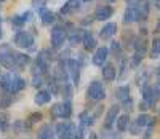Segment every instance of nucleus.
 Returning <instances> with one entry per match:
<instances>
[{"label": "nucleus", "instance_id": "obj_45", "mask_svg": "<svg viewBox=\"0 0 160 139\" xmlns=\"http://www.w3.org/2000/svg\"><path fill=\"white\" fill-rule=\"evenodd\" d=\"M108 2H109V3H112V2H115V0H108Z\"/></svg>", "mask_w": 160, "mask_h": 139}, {"label": "nucleus", "instance_id": "obj_7", "mask_svg": "<svg viewBox=\"0 0 160 139\" xmlns=\"http://www.w3.org/2000/svg\"><path fill=\"white\" fill-rule=\"evenodd\" d=\"M66 66H68V72L71 77V82L74 85H78L80 80V62L77 59H66Z\"/></svg>", "mask_w": 160, "mask_h": 139}, {"label": "nucleus", "instance_id": "obj_27", "mask_svg": "<svg viewBox=\"0 0 160 139\" xmlns=\"http://www.w3.org/2000/svg\"><path fill=\"white\" fill-rule=\"evenodd\" d=\"M115 94H117V98L122 101V102L127 101V99H130V87H127V85L118 87V88L115 90Z\"/></svg>", "mask_w": 160, "mask_h": 139}, {"label": "nucleus", "instance_id": "obj_46", "mask_svg": "<svg viewBox=\"0 0 160 139\" xmlns=\"http://www.w3.org/2000/svg\"><path fill=\"white\" fill-rule=\"evenodd\" d=\"M83 2H91V0H83Z\"/></svg>", "mask_w": 160, "mask_h": 139}, {"label": "nucleus", "instance_id": "obj_33", "mask_svg": "<svg viewBox=\"0 0 160 139\" xmlns=\"http://www.w3.org/2000/svg\"><path fill=\"white\" fill-rule=\"evenodd\" d=\"M11 102H13L11 93H5V94L2 96V99H0V107H2V109H7Z\"/></svg>", "mask_w": 160, "mask_h": 139}, {"label": "nucleus", "instance_id": "obj_15", "mask_svg": "<svg viewBox=\"0 0 160 139\" xmlns=\"http://www.w3.org/2000/svg\"><path fill=\"white\" fill-rule=\"evenodd\" d=\"M117 32V24L115 22H108L102 29L99 31V37L102 38V40H108V38H111L114 34Z\"/></svg>", "mask_w": 160, "mask_h": 139}, {"label": "nucleus", "instance_id": "obj_24", "mask_svg": "<svg viewBox=\"0 0 160 139\" xmlns=\"http://www.w3.org/2000/svg\"><path fill=\"white\" fill-rule=\"evenodd\" d=\"M15 59H16V69H19V71L31 62V58L28 56V54H22V53H16Z\"/></svg>", "mask_w": 160, "mask_h": 139}, {"label": "nucleus", "instance_id": "obj_49", "mask_svg": "<svg viewBox=\"0 0 160 139\" xmlns=\"http://www.w3.org/2000/svg\"><path fill=\"white\" fill-rule=\"evenodd\" d=\"M0 2H2V0H0Z\"/></svg>", "mask_w": 160, "mask_h": 139}, {"label": "nucleus", "instance_id": "obj_30", "mask_svg": "<svg viewBox=\"0 0 160 139\" xmlns=\"http://www.w3.org/2000/svg\"><path fill=\"white\" fill-rule=\"evenodd\" d=\"M61 94L64 96L66 99H71L72 98V85H71L69 82L61 83Z\"/></svg>", "mask_w": 160, "mask_h": 139}, {"label": "nucleus", "instance_id": "obj_50", "mask_svg": "<svg viewBox=\"0 0 160 139\" xmlns=\"http://www.w3.org/2000/svg\"><path fill=\"white\" fill-rule=\"evenodd\" d=\"M155 2H157V0H155Z\"/></svg>", "mask_w": 160, "mask_h": 139}, {"label": "nucleus", "instance_id": "obj_16", "mask_svg": "<svg viewBox=\"0 0 160 139\" xmlns=\"http://www.w3.org/2000/svg\"><path fill=\"white\" fill-rule=\"evenodd\" d=\"M136 21H139L138 10L136 8H131V7H127V10L123 13V22L125 24H131V22H136Z\"/></svg>", "mask_w": 160, "mask_h": 139}, {"label": "nucleus", "instance_id": "obj_44", "mask_svg": "<svg viewBox=\"0 0 160 139\" xmlns=\"http://www.w3.org/2000/svg\"><path fill=\"white\" fill-rule=\"evenodd\" d=\"M155 7H157V8L160 10V0H157V5H155Z\"/></svg>", "mask_w": 160, "mask_h": 139}, {"label": "nucleus", "instance_id": "obj_5", "mask_svg": "<svg viewBox=\"0 0 160 139\" xmlns=\"http://www.w3.org/2000/svg\"><path fill=\"white\" fill-rule=\"evenodd\" d=\"M87 98L91 101H102L106 98V90L101 82H91L90 87L87 88Z\"/></svg>", "mask_w": 160, "mask_h": 139}, {"label": "nucleus", "instance_id": "obj_8", "mask_svg": "<svg viewBox=\"0 0 160 139\" xmlns=\"http://www.w3.org/2000/svg\"><path fill=\"white\" fill-rule=\"evenodd\" d=\"M108 56H109V48L108 47H99V48H96V51H95V54H93L91 61H93V64H95V66L102 67L104 62H106V59H108Z\"/></svg>", "mask_w": 160, "mask_h": 139}, {"label": "nucleus", "instance_id": "obj_41", "mask_svg": "<svg viewBox=\"0 0 160 139\" xmlns=\"http://www.w3.org/2000/svg\"><path fill=\"white\" fill-rule=\"evenodd\" d=\"M139 2H141V0H127V5L131 7V8H136L139 5Z\"/></svg>", "mask_w": 160, "mask_h": 139}, {"label": "nucleus", "instance_id": "obj_36", "mask_svg": "<svg viewBox=\"0 0 160 139\" xmlns=\"http://www.w3.org/2000/svg\"><path fill=\"white\" fill-rule=\"evenodd\" d=\"M158 99H160V83L152 87V104H155Z\"/></svg>", "mask_w": 160, "mask_h": 139}, {"label": "nucleus", "instance_id": "obj_20", "mask_svg": "<svg viewBox=\"0 0 160 139\" xmlns=\"http://www.w3.org/2000/svg\"><path fill=\"white\" fill-rule=\"evenodd\" d=\"M133 48H135V54H138V56L144 58L146 50H148V43H146V38H136V40H135V45H133Z\"/></svg>", "mask_w": 160, "mask_h": 139}, {"label": "nucleus", "instance_id": "obj_12", "mask_svg": "<svg viewBox=\"0 0 160 139\" xmlns=\"http://www.w3.org/2000/svg\"><path fill=\"white\" fill-rule=\"evenodd\" d=\"M82 43H83V48H85L87 51H91V50L96 48V38H95V35H93L90 31H85V32H83Z\"/></svg>", "mask_w": 160, "mask_h": 139}, {"label": "nucleus", "instance_id": "obj_6", "mask_svg": "<svg viewBox=\"0 0 160 139\" xmlns=\"http://www.w3.org/2000/svg\"><path fill=\"white\" fill-rule=\"evenodd\" d=\"M66 37H68V32H66V27L61 24H56L51 29V47L53 48H61Z\"/></svg>", "mask_w": 160, "mask_h": 139}, {"label": "nucleus", "instance_id": "obj_40", "mask_svg": "<svg viewBox=\"0 0 160 139\" xmlns=\"http://www.w3.org/2000/svg\"><path fill=\"white\" fill-rule=\"evenodd\" d=\"M45 2H47V0H34V7L38 10V8H43V5H45Z\"/></svg>", "mask_w": 160, "mask_h": 139}, {"label": "nucleus", "instance_id": "obj_18", "mask_svg": "<svg viewBox=\"0 0 160 139\" xmlns=\"http://www.w3.org/2000/svg\"><path fill=\"white\" fill-rule=\"evenodd\" d=\"M24 88H26V80H24V78H21V77H13L10 93H11V94H16V93L22 91Z\"/></svg>", "mask_w": 160, "mask_h": 139}, {"label": "nucleus", "instance_id": "obj_13", "mask_svg": "<svg viewBox=\"0 0 160 139\" xmlns=\"http://www.w3.org/2000/svg\"><path fill=\"white\" fill-rule=\"evenodd\" d=\"M80 10V0H68V2L64 3V7L59 10V15H69L72 11H77Z\"/></svg>", "mask_w": 160, "mask_h": 139}, {"label": "nucleus", "instance_id": "obj_11", "mask_svg": "<svg viewBox=\"0 0 160 139\" xmlns=\"http://www.w3.org/2000/svg\"><path fill=\"white\" fill-rule=\"evenodd\" d=\"M83 32L85 31H80V29H74V27H71V31H69V43L71 47H75L78 43H82V40H83Z\"/></svg>", "mask_w": 160, "mask_h": 139}, {"label": "nucleus", "instance_id": "obj_35", "mask_svg": "<svg viewBox=\"0 0 160 139\" xmlns=\"http://www.w3.org/2000/svg\"><path fill=\"white\" fill-rule=\"evenodd\" d=\"M43 83V74H38V72H34V77H32V85L35 88H38L40 85Z\"/></svg>", "mask_w": 160, "mask_h": 139}, {"label": "nucleus", "instance_id": "obj_26", "mask_svg": "<svg viewBox=\"0 0 160 139\" xmlns=\"http://www.w3.org/2000/svg\"><path fill=\"white\" fill-rule=\"evenodd\" d=\"M11 80H13L11 74H5V75L0 77V88H2L5 93H10V88H11Z\"/></svg>", "mask_w": 160, "mask_h": 139}, {"label": "nucleus", "instance_id": "obj_3", "mask_svg": "<svg viewBox=\"0 0 160 139\" xmlns=\"http://www.w3.org/2000/svg\"><path fill=\"white\" fill-rule=\"evenodd\" d=\"M16 53L11 50L10 45H3L2 48H0V64L5 66L7 69H10V71H13V69H16Z\"/></svg>", "mask_w": 160, "mask_h": 139}, {"label": "nucleus", "instance_id": "obj_42", "mask_svg": "<svg viewBox=\"0 0 160 139\" xmlns=\"http://www.w3.org/2000/svg\"><path fill=\"white\" fill-rule=\"evenodd\" d=\"M157 32H160V21H158V24H157V29H155Z\"/></svg>", "mask_w": 160, "mask_h": 139}, {"label": "nucleus", "instance_id": "obj_31", "mask_svg": "<svg viewBox=\"0 0 160 139\" xmlns=\"http://www.w3.org/2000/svg\"><path fill=\"white\" fill-rule=\"evenodd\" d=\"M151 58H152V59H157V58H160V38H154V42H152Z\"/></svg>", "mask_w": 160, "mask_h": 139}, {"label": "nucleus", "instance_id": "obj_1", "mask_svg": "<svg viewBox=\"0 0 160 139\" xmlns=\"http://www.w3.org/2000/svg\"><path fill=\"white\" fill-rule=\"evenodd\" d=\"M50 114H51L53 118H66V120L71 118V115H72V104H71V101L66 99L64 102L51 106Z\"/></svg>", "mask_w": 160, "mask_h": 139}, {"label": "nucleus", "instance_id": "obj_47", "mask_svg": "<svg viewBox=\"0 0 160 139\" xmlns=\"http://www.w3.org/2000/svg\"><path fill=\"white\" fill-rule=\"evenodd\" d=\"M0 37H2V29H0Z\"/></svg>", "mask_w": 160, "mask_h": 139}, {"label": "nucleus", "instance_id": "obj_25", "mask_svg": "<svg viewBox=\"0 0 160 139\" xmlns=\"http://www.w3.org/2000/svg\"><path fill=\"white\" fill-rule=\"evenodd\" d=\"M128 127H130V117H128V114L118 115V118H117V130L118 131H127Z\"/></svg>", "mask_w": 160, "mask_h": 139}, {"label": "nucleus", "instance_id": "obj_19", "mask_svg": "<svg viewBox=\"0 0 160 139\" xmlns=\"http://www.w3.org/2000/svg\"><path fill=\"white\" fill-rule=\"evenodd\" d=\"M138 10V16H139V21H146L149 16V2L148 0H141L139 5L136 7Z\"/></svg>", "mask_w": 160, "mask_h": 139}, {"label": "nucleus", "instance_id": "obj_28", "mask_svg": "<svg viewBox=\"0 0 160 139\" xmlns=\"http://www.w3.org/2000/svg\"><path fill=\"white\" fill-rule=\"evenodd\" d=\"M141 94H142V101H148L151 106H154V104H152V87H149V85H142Z\"/></svg>", "mask_w": 160, "mask_h": 139}, {"label": "nucleus", "instance_id": "obj_34", "mask_svg": "<svg viewBox=\"0 0 160 139\" xmlns=\"http://www.w3.org/2000/svg\"><path fill=\"white\" fill-rule=\"evenodd\" d=\"M42 118H43L42 112H32V114L29 115L28 122H29L31 125H34V123H38V122H42Z\"/></svg>", "mask_w": 160, "mask_h": 139}, {"label": "nucleus", "instance_id": "obj_39", "mask_svg": "<svg viewBox=\"0 0 160 139\" xmlns=\"http://www.w3.org/2000/svg\"><path fill=\"white\" fill-rule=\"evenodd\" d=\"M125 72H127V61L125 59H122L120 61V75H118V78H125Z\"/></svg>", "mask_w": 160, "mask_h": 139}, {"label": "nucleus", "instance_id": "obj_2", "mask_svg": "<svg viewBox=\"0 0 160 139\" xmlns=\"http://www.w3.org/2000/svg\"><path fill=\"white\" fill-rule=\"evenodd\" d=\"M55 133L61 139H75L77 137V127L71 122H62V123L56 125Z\"/></svg>", "mask_w": 160, "mask_h": 139}, {"label": "nucleus", "instance_id": "obj_32", "mask_svg": "<svg viewBox=\"0 0 160 139\" xmlns=\"http://www.w3.org/2000/svg\"><path fill=\"white\" fill-rule=\"evenodd\" d=\"M149 120H151V117L148 115V114H141L138 118H136V125H138V127L139 128H144V127H148V123H149Z\"/></svg>", "mask_w": 160, "mask_h": 139}, {"label": "nucleus", "instance_id": "obj_9", "mask_svg": "<svg viewBox=\"0 0 160 139\" xmlns=\"http://www.w3.org/2000/svg\"><path fill=\"white\" fill-rule=\"evenodd\" d=\"M118 112H120V106H112V107H109L108 114H106V118H104V127H106V130H111V128L114 127V123H117Z\"/></svg>", "mask_w": 160, "mask_h": 139}, {"label": "nucleus", "instance_id": "obj_22", "mask_svg": "<svg viewBox=\"0 0 160 139\" xmlns=\"http://www.w3.org/2000/svg\"><path fill=\"white\" fill-rule=\"evenodd\" d=\"M29 19H31V13L26 11V13H22V15H18L15 18H11V24L15 26V27H21V26H24L26 22H28Z\"/></svg>", "mask_w": 160, "mask_h": 139}, {"label": "nucleus", "instance_id": "obj_14", "mask_svg": "<svg viewBox=\"0 0 160 139\" xmlns=\"http://www.w3.org/2000/svg\"><path fill=\"white\" fill-rule=\"evenodd\" d=\"M40 21H42V24L43 26H50V24H53L55 22V13H53L51 10H47V8H40Z\"/></svg>", "mask_w": 160, "mask_h": 139}, {"label": "nucleus", "instance_id": "obj_21", "mask_svg": "<svg viewBox=\"0 0 160 139\" xmlns=\"http://www.w3.org/2000/svg\"><path fill=\"white\" fill-rule=\"evenodd\" d=\"M51 96H53V94H50V91L42 90V91H38V93L35 94L34 101H35V104H38V106H43V104H48V102H50Z\"/></svg>", "mask_w": 160, "mask_h": 139}, {"label": "nucleus", "instance_id": "obj_29", "mask_svg": "<svg viewBox=\"0 0 160 139\" xmlns=\"http://www.w3.org/2000/svg\"><path fill=\"white\" fill-rule=\"evenodd\" d=\"M95 123V117L88 112H82L80 114V125H83V127H91V125Z\"/></svg>", "mask_w": 160, "mask_h": 139}, {"label": "nucleus", "instance_id": "obj_23", "mask_svg": "<svg viewBox=\"0 0 160 139\" xmlns=\"http://www.w3.org/2000/svg\"><path fill=\"white\" fill-rule=\"evenodd\" d=\"M55 130L51 128V125H43L42 128H40V131H38V137L40 139H51V137H55V133H53Z\"/></svg>", "mask_w": 160, "mask_h": 139}, {"label": "nucleus", "instance_id": "obj_37", "mask_svg": "<svg viewBox=\"0 0 160 139\" xmlns=\"http://www.w3.org/2000/svg\"><path fill=\"white\" fill-rule=\"evenodd\" d=\"M0 130L2 131L8 130V117L5 114H0Z\"/></svg>", "mask_w": 160, "mask_h": 139}, {"label": "nucleus", "instance_id": "obj_48", "mask_svg": "<svg viewBox=\"0 0 160 139\" xmlns=\"http://www.w3.org/2000/svg\"><path fill=\"white\" fill-rule=\"evenodd\" d=\"M0 22H2V18H0Z\"/></svg>", "mask_w": 160, "mask_h": 139}, {"label": "nucleus", "instance_id": "obj_10", "mask_svg": "<svg viewBox=\"0 0 160 139\" xmlns=\"http://www.w3.org/2000/svg\"><path fill=\"white\" fill-rule=\"evenodd\" d=\"M112 15H114V8L109 5H99L95 10V19L98 21H108L109 18H112Z\"/></svg>", "mask_w": 160, "mask_h": 139}, {"label": "nucleus", "instance_id": "obj_38", "mask_svg": "<svg viewBox=\"0 0 160 139\" xmlns=\"http://www.w3.org/2000/svg\"><path fill=\"white\" fill-rule=\"evenodd\" d=\"M111 51L118 56V54L122 53V45H120L118 42H112V43H111Z\"/></svg>", "mask_w": 160, "mask_h": 139}, {"label": "nucleus", "instance_id": "obj_4", "mask_svg": "<svg viewBox=\"0 0 160 139\" xmlns=\"http://www.w3.org/2000/svg\"><path fill=\"white\" fill-rule=\"evenodd\" d=\"M13 42H15V45L18 48H22V50H31L34 48V43H35V38L31 32L28 31H21L15 35V38H13Z\"/></svg>", "mask_w": 160, "mask_h": 139}, {"label": "nucleus", "instance_id": "obj_43", "mask_svg": "<svg viewBox=\"0 0 160 139\" xmlns=\"http://www.w3.org/2000/svg\"><path fill=\"white\" fill-rule=\"evenodd\" d=\"M157 77H158V78H160V67H158V69H157Z\"/></svg>", "mask_w": 160, "mask_h": 139}, {"label": "nucleus", "instance_id": "obj_17", "mask_svg": "<svg viewBox=\"0 0 160 139\" xmlns=\"http://www.w3.org/2000/svg\"><path fill=\"white\" fill-rule=\"evenodd\" d=\"M115 77H117V69L112 64L102 66V78L106 82H112V80H115Z\"/></svg>", "mask_w": 160, "mask_h": 139}]
</instances>
